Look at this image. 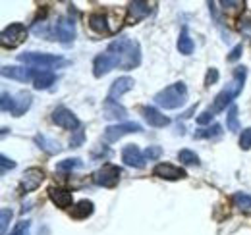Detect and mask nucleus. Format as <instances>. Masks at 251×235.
Wrapping results in <instances>:
<instances>
[{
	"instance_id": "22",
	"label": "nucleus",
	"mask_w": 251,
	"mask_h": 235,
	"mask_svg": "<svg viewBox=\"0 0 251 235\" xmlns=\"http://www.w3.org/2000/svg\"><path fill=\"white\" fill-rule=\"evenodd\" d=\"M95 210V205L91 201H87V199H83V201H79V203H75L74 208H72V216L75 218V220H83V218H87V216H91Z\"/></svg>"
},
{
	"instance_id": "4",
	"label": "nucleus",
	"mask_w": 251,
	"mask_h": 235,
	"mask_svg": "<svg viewBox=\"0 0 251 235\" xmlns=\"http://www.w3.org/2000/svg\"><path fill=\"white\" fill-rule=\"evenodd\" d=\"M20 62L31 66V68H41V70H50V68H58L64 66L66 60L56 56V54H45V52H24L18 56Z\"/></svg>"
},
{
	"instance_id": "28",
	"label": "nucleus",
	"mask_w": 251,
	"mask_h": 235,
	"mask_svg": "<svg viewBox=\"0 0 251 235\" xmlns=\"http://www.w3.org/2000/svg\"><path fill=\"white\" fill-rule=\"evenodd\" d=\"M232 201H234L236 208H240V210H250L251 208V195H248V193H236Z\"/></svg>"
},
{
	"instance_id": "41",
	"label": "nucleus",
	"mask_w": 251,
	"mask_h": 235,
	"mask_svg": "<svg viewBox=\"0 0 251 235\" xmlns=\"http://www.w3.org/2000/svg\"><path fill=\"white\" fill-rule=\"evenodd\" d=\"M211 119H213V112L211 110H205V112H201L197 116V123L199 125H205V123H211Z\"/></svg>"
},
{
	"instance_id": "2",
	"label": "nucleus",
	"mask_w": 251,
	"mask_h": 235,
	"mask_svg": "<svg viewBox=\"0 0 251 235\" xmlns=\"http://www.w3.org/2000/svg\"><path fill=\"white\" fill-rule=\"evenodd\" d=\"M244 83H246V68L244 66H238L234 68V81L228 85L226 89H222L219 94L215 96V102H213V108H209L213 114L215 112H220L226 108V104L232 102V98H236L242 89H244Z\"/></svg>"
},
{
	"instance_id": "30",
	"label": "nucleus",
	"mask_w": 251,
	"mask_h": 235,
	"mask_svg": "<svg viewBox=\"0 0 251 235\" xmlns=\"http://www.w3.org/2000/svg\"><path fill=\"white\" fill-rule=\"evenodd\" d=\"M83 162L79 160V158H68V160H62V162H58V170L60 172H72V170H75V168H79Z\"/></svg>"
},
{
	"instance_id": "20",
	"label": "nucleus",
	"mask_w": 251,
	"mask_h": 235,
	"mask_svg": "<svg viewBox=\"0 0 251 235\" xmlns=\"http://www.w3.org/2000/svg\"><path fill=\"white\" fill-rule=\"evenodd\" d=\"M89 27L95 31V33H100V35H108L110 33V25H108V20L106 16L102 14H91L89 16Z\"/></svg>"
},
{
	"instance_id": "31",
	"label": "nucleus",
	"mask_w": 251,
	"mask_h": 235,
	"mask_svg": "<svg viewBox=\"0 0 251 235\" xmlns=\"http://www.w3.org/2000/svg\"><path fill=\"white\" fill-rule=\"evenodd\" d=\"M238 29H240V33H242L244 37L251 39V14H246V16L238 22Z\"/></svg>"
},
{
	"instance_id": "36",
	"label": "nucleus",
	"mask_w": 251,
	"mask_h": 235,
	"mask_svg": "<svg viewBox=\"0 0 251 235\" xmlns=\"http://www.w3.org/2000/svg\"><path fill=\"white\" fill-rule=\"evenodd\" d=\"M143 154H145V158H149V160H157L158 156L162 154V148L160 147H147Z\"/></svg>"
},
{
	"instance_id": "34",
	"label": "nucleus",
	"mask_w": 251,
	"mask_h": 235,
	"mask_svg": "<svg viewBox=\"0 0 251 235\" xmlns=\"http://www.w3.org/2000/svg\"><path fill=\"white\" fill-rule=\"evenodd\" d=\"M219 81V70L217 68H211L209 71H207V77H205V85L207 87H211V85H215Z\"/></svg>"
},
{
	"instance_id": "18",
	"label": "nucleus",
	"mask_w": 251,
	"mask_h": 235,
	"mask_svg": "<svg viewBox=\"0 0 251 235\" xmlns=\"http://www.w3.org/2000/svg\"><path fill=\"white\" fill-rule=\"evenodd\" d=\"M49 197H50V201L54 203L56 206H60V208H68V206L72 205V193L68 191V189H62V187H50L49 189Z\"/></svg>"
},
{
	"instance_id": "14",
	"label": "nucleus",
	"mask_w": 251,
	"mask_h": 235,
	"mask_svg": "<svg viewBox=\"0 0 251 235\" xmlns=\"http://www.w3.org/2000/svg\"><path fill=\"white\" fill-rule=\"evenodd\" d=\"M116 68V60L112 54H108V52H104V54H99L93 62V73L95 77H102V75H106L110 70H114Z\"/></svg>"
},
{
	"instance_id": "19",
	"label": "nucleus",
	"mask_w": 251,
	"mask_h": 235,
	"mask_svg": "<svg viewBox=\"0 0 251 235\" xmlns=\"http://www.w3.org/2000/svg\"><path fill=\"white\" fill-rule=\"evenodd\" d=\"M141 112H143L145 121L149 125H153V127H164V125L170 123V119L166 116H162L157 108H153V106H145V108H141Z\"/></svg>"
},
{
	"instance_id": "1",
	"label": "nucleus",
	"mask_w": 251,
	"mask_h": 235,
	"mask_svg": "<svg viewBox=\"0 0 251 235\" xmlns=\"http://www.w3.org/2000/svg\"><path fill=\"white\" fill-rule=\"evenodd\" d=\"M108 54H112L116 60V66L120 70H133L141 64V48L137 41H131L129 37H120L114 43H110Z\"/></svg>"
},
{
	"instance_id": "16",
	"label": "nucleus",
	"mask_w": 251,
	"mask_h": 235,
	"mask_svg": "<svg viewBox=\"0 0 251 235\" xmlns=\"http://www.w3.org/2000/svg\"><path fill=\"white\" fill-rule=\"evenodd\" d=\"M133 85H135V81L131 79V77H127V75H124V77H118L112 85H110V91H108V98L110 100H116V98H120L124 93H127V91H131L133 89Z\"/></svg>"
},
{
	"instance_id": "25",
	"label": "nucleus",
	"mask_w": 251,
	"mask_h": 235,
	"mask_svg": "<svg viewBox=\"0 0 251 235\" xmlns=\"http://www.w3.org/2000/svg\"><path fill=\"white\" fill-rule=\"evenodd\" d=\"M193 41L188 37V31L184 29L182 31V35H180V39H178V50H180V54H186L189 56L191 52H193Z\"/></svg>"
},
{
	"instance_id": "8",
	"label": "nucleus",
	"mask_w": 251,
	"mask_h": 235,
	"mask_svg": "<svg viewBox=\"0 0 251 235\" xmlns=\"http://www.w3.org/2000/svg\"><path fill=\"white\" fill-rule=\"evenodd\" d=\"M151 12H153V8H151V4H149V2H141V0H137V2H131V4L127 6L126 24H129V25H135L137 22H141L143 18H147Z\"/></svg>"
},
{
	"instance_id": "40",
	"label": "nucleus",
	"mask_w": 251,
	"mask_h": 235,
	"mask_svg": "<svg viewBox=\"0 0 251 235\" xmlns=\"http://www.w3.org/2000/svg\"><path fill=\"white\" fill-rule=\"evenodd\" d=\"M0 160H2V174H6L8 170H14V168H16V162L10 160V158H6L4 154L0 156Z\"/></svg>"
},
{
	"instance_id": "29",
	"label": "nucleus",
	"mask_w": 251,
	"mask_h": 235,
	"mask_svg": "<svg viewBox=\"0 0 251 235\" xmlns=\"http://www.w3.org/2000/svg\"><path fill=\"white\" fill-rule=\"evenodd\" d=\"M226 125H228L230 131H238V129H240V123H238V108H236V106H230L228 116H226Z\"/></svg>"
},
{
	"instance_id": "23",
	"label": "nucleus",
	"mask_w": 251,
	"mask_h": 235,
	"mask_svg": "<svg viewBox=\"0 0 251 235\" xmlns=\"http://www.w3.org/2000/svg\"><path fill=\"white\" fill-rule=\"evenodd\" d=\"M54 79H56V75H54L52 71H39V73L35 75V89H37V91L49 89L54 83Z\"/></svg>"
},
{
	"instance_id": "39",
	"label": "nucleus",
	"mask_w": 251,
	"mask_h": 235,
	"mask_svg": "<svg viewBox=\"0 0 251 235\" xmlns=\"http://www.w3.org/2000/svg\"><path fill=\"white\" fill-rule=\"evenodd\" d=\"M242 52H244V47H242V45H236V47L230 50V54H228V62H236V60H240Z\"/></svg>"
},
{
	"instance_id": "12",
	"label": "nucleus",
	"mask_w": 251,
	"mask_h": 235,
	"mask_svg": "<svg viewBox=\"0 0 251 235\" xmlns=\"http://www.w3.org/2000/svg\"><path fill=\"white\" fill-rule=\"evenodd\" d=\"M54 37H56L60 43H64V45L72 43L74 37H75L74 24H72L68 18H58V22L54 24Z\"/></svg>"
},
{
	"instance_id": "10",
	"label": "nucleus",
	"mask_w": 251,
	"mask_h": 235,
	"mask_svg": "<svg viewBox=\"0 0 251 235\" xmlns=\"http://www.w3.org/2000/svg\"><path fill=\"white\" fill-rule=\"evenodd\" d=\"M122 162L131 168H143L145 166V154L137 148V145H126L122 150Z\"/></svg>"
},
{
	"instance_id": "32",
	"label": "nucleus",
	"mask_w": 251,
	"mask_h": 235,
	"mask_svg": "<svg viewBox=\"0 0 251 235\" xmlns=\"http://www.w3.org/2000/svg\"><path fill=\"white\" fill-rule=\"evenodd\" d=\"M10 220H12V210L10 208H2V218H0V234L2 235L6 234Z\"/></svg>"
},
{
	"instance_id": "13",
	"label": "nucleus",
	"mask_w": 251,
	"mask_h": 235,
	"mask_svg": "<svg viewBox=\"0 0 251 235\" xmlns=\"http://www.w3.org/2000/svg\"><path fill=\"white\" fill-rule=\"evenodd\" d=\"M43 179H45L43 170H39V168H29V170H25V174L22 177V191H24V193H31V191H35V189L43 183Z\"/></svg>"
},
{
	"instance_id": "5",
	"label": "nucleus",
	"mask_w": 251,
	"mask_h": 235,
	"mask_svg": "<svg viewBox=\"0 0 251 235\" xmlns=\"http://www.w3.org/2000/svg\"><path fill=\"white\" fill-rule=\"evenodd\" d=\"M25 37H27V29L22 24H12L2 31L0 43H2L4 48H16L25 41Z\"/></svg>"
},
{
	"instance_id": "38",
	"label": "nucleus",
	"mask_w": 251,
	"mask_h": 235,
	"mask_svg": "<svg viewBox=\"0 0 251 235\" xmlns=\"http://www.w3.org/2000/svg\"><path fill=\"white\" fill-rule=\"evenodd\" d=\"M10 235H29V222H20Z\"/></svg>"
},
{
	"instance_id": "35",
	"label": "nucleus",
	"mask_w": 251,
	"mask_h": 235,
	"mask_svg": "<svg viewBox=\"0 0 251 235\" xmlns=\"http://www.w3.org/2000/svg\"><path fill=\"white\" fill-rule=\"evenodd\" d=\"M2 110L4 112H8V110L12 112L14 110V98L8 93H2Z\"/></svg>"
},
{
	"instance_id": "26",
	"label": "nucleus",
	"mask_w": 251,
	"mask_h": 235,
	"mask_svg": "<svg viewBox=\"0 0 251 235\" xmlns=\"http://www.w3.org/2000/svg\"><path fill=\"white\" fill-rule=\"evenodd\" d=\"M220 135H222V127H220L219 123H215V125L209 127V129H199V131H195L193 137H197V139H215V137H220Z\"/></svg>"
},
{
	"instance_id": "27",
	"label": "nucleus",
	"mask_w": 251,
	"mask_h": 235,
	"mask_svg": "<svg viewBox=\"0 0 251 235\" xmlns=\"http://www.w3.org/2000/svg\"><path fill=\"white\" fill-rule=\"evenodd\" d=\"M178 158H180V162L186 164V166H197V164H199V156H197L193 150H189V148L180 150V152H178Z\"/></svg>"
},
{
	"instance_id": "9",
	"label": "nucleus",
	"mask_w": 251,
	"mask_h": 235,
	"mask_svg": "<svg viewBox=\"0 0 251 235\" xmlns=\"http://www.w3.org/2000/svg\"><path fill=\"white\" fill-rule=\"evenodd\" d=\"M153 176L160 177V179H166V181H178V179H184L188 177L186 170L178 168V166H172V164H166V162H160L153 168Z\"/></svg>"
},
{
	"instance_id": "6",
	"label": "nucleus",
	"mask_w": 251,
	"mask_h": 235,
	"mask_svg": "<svg viewBox=\"0 0 251 235\" xmlns=\"http://www.w3.org/2000/svg\"><path fill=\"white\" fill-rule=\"evenodd\" d=\"M120 168L118 166H114V164H104L100 170H97L93 174V179L97 185H100V187H116L118 185V181H120Z\"/></svg>"
},
{
	"instance_id": "21",
	"label": "nucleus",
	"mask_w": 251,
	"mask_h": 235,
	"mask_svg": "<svg viewBox=\"0 0 251 235\" xmlns=\"http://www.w3.org/2000/svg\"><path fill=\"white\" fill-rule=\"evenodd\" d=\"M31 94L29 93H20L18 94V98L14 100V110H12V114L14 116H24L29 108H31Z\"/></svg>"
},
{
	"instance_id": "15",
	"label": "nucleus",
	"mask_w": 251,
	"mask_h": 235,
	"mask_svg": "<svg viewBox=\"0 0 251 235\" xmlns=\"http://www.w3.org/2000/svg\"><path fill=\"white\" fill-rule=\"evenodd\" d=\"M4 77H10V79H16V81H22V83H27L31 81L33 71L27 68H22V66H4L2 71H0Z\"/></svg>"
},
{
	"instance_id": "24",
	"label": "nucleus",
	"mask_w": 251,
	"mask_h": 235,
	"mask_svg": "<svg viewBox=\"0 0 251 235\" xmlns=\"http://www.w3.org/2000/svg\"><path fill=\"white\" fill-rule=\"evenodd\" d=\"M35 143L43 148V150H47L49 154H56V152H60V145H58L56 141L45 137V135H37V137H35Z\"/></svg>"
},
{
	"instance_id": "17",
	"label": "nucleus",
	"mask_w": 251,
	"mask_h": 235,
	"mask_svg": "<svg viewBox=\"0 0 251 235\" xmlns=\"http://www.w3.org/2000/svg\"><path fill=\"white\" fill-rule=\"evenodd\" d=\"M102 114L106 119H124L127 116L124 106H120L116 100H110V98H106L102 102Z\"/></svg>"
},
{
	"instance_id": "3",
	"label": "nucleus",
	"mask_w": 251,
	"mask_h": 235,
	"mask_svg": "<svg viewBox=\"0 0 251 235\" xmlns=\"http://www.w3.org/2000/svg\"><path fill=\"white\" fill-rule=\"evenodd\" d=\"M186 100H188V87L182 81L172 83L155 94V102L164 110H176V108L184 106Z\"/></svg>"
},
{
	"instance_id": "7",
	"label": "nucleus",
	"mask_w": 251,
	"mask_h": 235,
	"mask_svg": "<svg viewBox=\"0 0 251 235\" xmlns=\"http://www.w3.org/2000/svg\"><path fill=\"white\" fill-rule=\"evenodd\" d=\"M141 131V125L137 121H124V123H116V125H108L104 129V139L108 143H116L118 139H122L124 135L129 133H139Z\"/></svg>"
},
{
	"instance_id": "37",
	"label": "nucleus",
	"mask_w": 251,
	"mask_h": 235,
	"mask_svg": "<svg viewBox=\"0 0 251 235\" xmlns=\"http://www.w3.org/2000/svg\"><path fill=\"white\" fill-rule=\"evenodd\" d=\"M83 141H85V133L83 131H75V135L70 139V145L75 148V147H81L83 145Z\"/></svg>"
},
{
	"instance_id": "33",
	"label": "nucleus",
	"mask_w": 251,
	"mask_h": 235,
	"mask_svg": "<svg viewBox=\"0 0 251 235\" xmlns=\"http://www.w3.org/2000/svg\"><path fill=\"white\" fill-rule=\"evenodd\" d=\"M240 147H242V150H250L251 148V127L242 131V135H240Z\"/></svg>"
},
{
	"instance_id": "11",
	"label": "nucleus",
	"mask_w": 251,
	"mask_h": 235,
	"mask_svg": "<svg viewBox=\"0 0 251 235\" xmlns=\"http://www.w3.org/2000/svg\"><path fill=\"white\" fill-rule=\"evenodd\" d=\"M52 121H54L56 125L64 127V129H77V127H79V119L74 116L68 108H64V106L56 108V110L52 112Z\"/></svg>"
}]
</instances>
